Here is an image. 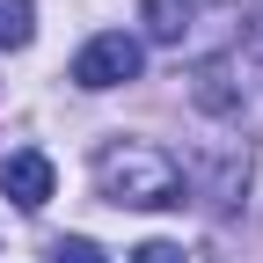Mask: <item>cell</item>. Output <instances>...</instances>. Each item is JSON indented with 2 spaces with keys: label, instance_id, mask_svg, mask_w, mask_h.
<instances>
[{
  "label": "cell",
  "instance_id": "1",
  "mask_svg": "<svg viewBox=\"0 0 263 263\" xmlns=\"http://www.w3.org/2000/svg\"><path fill=\"white\" fill-rule=\"evenodd\" d=\"M95 190L110 205H132V212H161V205H183V161L154 139H110L95 154Z\"/></svg>",
  "mask_w": 263,
  "mask_h": 263
},
{
  "label": "cell",
  "instance_id": "3",
  "mask_svg": "<svg viewBox=\"0 0 263 263\" xmlns=\"http://www.w3.org/2000/svg\"><path fill=\"white\" fill-rule=\"evenodd\" d=\"M51 183H59V176H51L44 154H8V161H0V190H8L22 212H44V205H51Z\"/></svg>",
  "mask_w": 263,
  "mask_h": 263
},
{
  "label": "cell",
  "instance_id": "4",
  "mask_svg": "<svg viewBox=\"0 0 263 263\" xmlns=\"http://www.w3.org/2000/svg\"><path fill=\"white\" fill-rule=\"evenodd\" d=\"M212 0H139V22H146V37L154 44H183L197 22H205Z\"/></svg>",
  "mask_w": 263,
  "mask_h": 263
},
{
  "label": "cell",
  "instance_id": "6",
  "mask_svg": "<svg viewBox=\"0 0 263 263\" xmlns=\"http://www.w3.org/2000/svg\"><path fill=\"white\" fill-rule=\"evenodd\" d=\"M51 263H103V249L81 241V234H66V241H51Z\"/></svg>",
  "mask_w": 263,
  "mask_h": 263
},
{
  "label": "cell",
  "instance_id": "7",
  "mask_svg": "<svg viewBox=\"0 0 263 263\" xmlns=\"http://www.w3.org/2000/svg\"><path fill=\"white\" fill-rule=\"evenodd\" d=\"M132 263H183L176 241H146V249H132Z\"/></svg>",
  "mask_w": 263,
  "mask_h": 263
},
{
  "label": "cell",
  "instance_id": "5",
  "mask_svg": "<svg viewBox=\"0 0 263 263\" xmlns=\"http://www.w3.org/2000/svg\"><path fill=\"white\" fill-rule=\"evenodd\" d=\"M37 37V0H0V51H22Z\"/></svg>",
  "mask_w": 263,
  "mask_h": 263
},
{
  "label": "cell",
  "instance_id": "2",
  "mask_svg": "<svg viewBox=\"0 0 263 263\" xmlns=\"http://www.w3.org/2000/svg\"><path fill=\"white\" fill-rule=\"evenodd\" d=\"M139 66H146V51H139V37H124V29H103V37H88L81 51H73V88H124V81H139Z\"/></svg>",
  "mask_w": 263,
  "mask_h": 263
}]
</instances>
